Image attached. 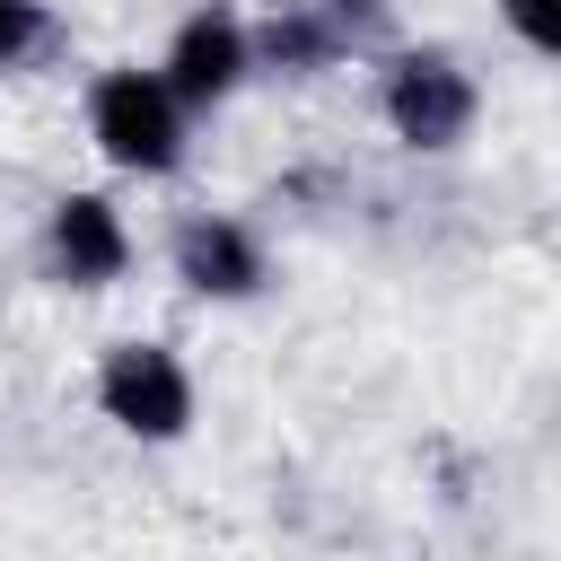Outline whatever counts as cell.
Instances as JSON below:
<instances>
[{
	"label": "cell",
	"mask_w": 561,
	"mask_h": 561,
	"mask_svg": "<svg viewBox=\"0 0 561 561\" xmlns=\"http://www.w3.org/2000/svg\"><path fill=\"white\" fill-rule=\"evenodd\" d=\"M377 123L421 149V158H447L473 140L482 123V79L465 70V53L447 44H386L377 53Z\"/></svg>",
	"instance_id": "cell-1"
},
{
	"label": "cell",
	"mask_w": 561,
	"mask_h": 561,
	"mask_svg": "<svg viewBox=\"0 0 561 561\" xmlns=\"http://www.w3.org/2000/svg\"><path fill=\"white\" fill-rule=\"evenodd\" d=\"M88 140L114 175H175L193 158V114L184 96L158 79V61H114L88 79Z\"/></svg>",
	"instance_id": "cell-2"
},
{
	"label": "cell",
	"mask_w": 561,
	"mask_h": 561,
	"mask_svg": "<svg viewBox=\"0 0 561 561\" xmlns=\"http://www.w3.org/2000/svg\"><path fill=\"white\" fill-rule=\"evenodd\" d=\"M96 412L123 438H140V447H175L193 430V368L167 342H140V333L105 342V359H96Z\"/></svg>",
	"instance_id": "cell-3"
},
{
	"label": "cell",
	"mask_w": 561,
	"mask_h": 561,
	"mask_svg": "<svg viewBox=\"0 0 561 561\" xmlns=\"http://www.w3.org/2000/svg\"><path fill=\"white\" fill-rule=\"evenodd\" d=\"M167 272H175L193 298H210V307H245V298L272 289V245H263V228L237 219V210H184V219L167 228Z\"/></svg>",
	"instance_id": "cell-4"
},
{
	"label": "cell",
	"mask_w": 561,
	"mask_h": 561,
	"mask_svg": "<svg viewBox=\"0 0 561 561\" xmlns=\"http://www.w3.org/2000/svg\"><path fill=\"white\" fill-rule=\"evenodd\" d=\"M35 263L61 289H114L131 272V219L114 210V193H88V184L53 193V210L35 228Z\"/></svg>",
	"instance_id": "cell-5"
},
{
	"label": "cell",
	"mask_w": 561,
	"mask_h": 561,
	"mask_svg": "<svg viewBox=\"0 0 561 561\" xmlns=\"http://www.w3.org/2000/svg\"><path fill=\"white\" fill-rule=\"evenodd\" d=\"M158 79L184 96V114H210L228 105L245 79H254V44H245V18L228 0H202L193 18H175L167 53H158Z\"/></svg>",
	"instance_id": "cell-6"
},
{
	"label": "cell",
	"mask_w": 561,
	"mask_h": 561,
	"mask_svg": "<svg viewBox=\"0 0 561 561\" xmlns=\"http://www.w3.org/2000/svg\"><path fill=\"white\" fill-rule=\"evenodd\" d=\"M245 44H254V70H272V79H324V70L351 61V44H342L307 0H289V9H272V18H245Z\"/></svg>",
	"instance_id": "cell-7"
},
{
	"label": "cell",
	"mask_w": 561,
	"mask_h": 561,
	"mask_svg": "<svg viewBox=\"0 0 561 561\" xmlns=\"http://www.w3.org/2000/svg\"><path fill=\"white\" fill-rule=\"evenodd\" d=\"M61 44V18L53 0H0V70H26Z\"/></svg>",
	"instance_id": "cell-8"
},
{
	"label": "cell",
	"mask_w": 561,
	"mask_h": 561,
	"mask_svg": "<svg viewBox=\"0 0 561 561\" xmlns=\"http://www.w3.org/2000/svg\"><path fill=\"white\" fill-rule=\"evenodd\" d=\"M351 53H386L394 44V0H307Z\"/></svg>",
	"instance_id": "cell-9"
},
{
	"label": "cell",
	"mask_w": 561,
	"mask_h": 561,
	"mask_svg": "<svg viewBox=\"0 0 561 561\" xmlns=\"http://www.w3.org/2000/svg\"><path fill=\"white\" fill-rule=\"evenodd\" d=\"M500 26H508L535 61H552V53H561V0H500Z\"/></svg>",
	"instance_id": "cell-10"
}]
</instances>
